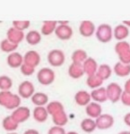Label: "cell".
Returning <instances> with one entry per match:
<instances>
[{
	"label": "cell",
	"mask_w": 130,
	"mask_h": 134,
	"mask_svg": "<svg viewBox=\"0 0 130 134\" xmlns=\"http://www.w3.org/2000/svg\"><path fill=\"white\" fill-rule=\"evenodd\" d=\"M52 120H53V122L55 124L56 126L63 127L67 122V116H66V114L65 113V111H61L52 115Z\"/></svg>",
	"instance_id": "cell-31"
},
{
	"label": "cell",
	"mask_w": 130,
	"mask_h": 134,
	"mask_svg": "<svg viewBox=\"0 0 130 134\" xmlns=\"http://www.w3.org/2000/svg\"><path fill=\"white\" fill-rule=\"evenodd\" d=\"M111 72H111V69H110V65L103 64H101L100 66H98L96 74L104 81L105 80L109 79V78L111 76Z\"/></svg>",
	"instance_id": "cell-26"
},
{
	"label": "cell",
	"mask_w": 130,
	"mask_h": 134,
	"mask_svg": "<svg viewBox=\"0 0 130 134\" xmlns=\"http://www.w3.org/2000/svg\"><path fill=\"white\" fill-rule=\"evenodd\" d=\"M30 24H31V21H28V20H14L13 21V27L14 29L18 30V31H23L25 30H27L28 28L30 27Z\"/></svg>",
	"instance_id": "cell-34"
},
{
	"label": "cell",
	"mask_w": 130,
	"mask_h": 134,
	"mask_svg": "<svg viewBox=\"0 0 130 134\" xmlns=\"http://www.w3.org/2000/svg\"><path fill=\"white\" fill-rule=\"evenodd\" d=\"M54 32H55L56 36L61 40H68L73 36V30L68 24L58 25Z\"/></svg>",
	"instance_id": "cell-11"
},
{
	"label": "cell",
	"mask_w": 130,
	"mask_h": 134,
	"mask_svg": "<svg viewBox=\"0 0 130 134\" xmlns=\"http://www.w3.org/2000/svg\"><path fill=\"white\" fill-rule=\"evenodd\" d=\"M18 46L19 45L17 44H14V43L10 42L8 40H2L1 43H0V48L3 52L5 53H8V54H11L13 52H15V50L18 48Z\"/></svg>",
	"instance_id": "cell-32"
},
{
	"label": "cell",
	"mask_w": 130,
	"mask_h": 134,
	"mask_svg": "<svg viewBox=\"0 0 130 134\" xmlns=\"http://www.w3.org/2000/svg\"><path fill=\"white\" fill-rule=\"evenodd\" d=\"M124 121H125L126 124H127V126H130V113L126 114L125 118H124Z\"/></svg>",
	"instance_id": "cell-41"
},
{
	"label": "cell",
	"mask_w": 130,
	"mask_h": 134,
	"mask_svg": "<svg viewBox=\"0 0 130 134\" xmlns=\"http://www.w3.org/2000/svg\"><path fill=\"white\" fill-rule=\"evenodd\" d=\"M13 93L10 90H6V91H0V105L5 107L8 101L10 100Z\"/></svg>",
	"instance_id": "cell-35"
},
{
	"label": "cell",
	"mask_w": 130,
	"mask_h": 134,
	"mask_svg": "<svg viewBox=\"0 0 130 134\" xmlns=\"http://www.w3.org/2000/svg\"><path fill=\"white\" fill-rule=\"evenodd\" d=\"M83 69L84 73H86L88 76H91V75H93L96 73L97 69H98V64L93 58L88 57L83 64Z\"/></svg>",
	"instance_id": "cell-16"
},
{
	"label": "cell",
	"mask_w": 130,
	"mask_h": 134,
	"mask_svg": "<svg viewBox=\"0 0 130 134\" xmlns=\"http://www.w3.org/2000/svg\"><path fill=\"white\" fill-rule=\"evenodd\" d=\"M129 134H130V132H129Z\"/></svg>",
	"instance_id": "cell-46"
},
{
	"label": "cell",
	"mask_w": 130,
	"mask_h": 134,
	"mask_svg": "<svg viewBox=\"0 0 130 134\" xmlns=\"http://www.w3.org/2000/svg\"><path fill=\"white\" fill-rule=\"evenodd\" d=\"M113 36V31L111 26L106 23H102L98 26L96 30V38L100 42L107 43L110 42Z\"/></svg>",
	"instance_id": "cell-2"
},
{
	"label": "cell",
	"mask_w": 130,
	"mask_h": 134,
	"mask_svg": "<svg viewBox=\"0 0 130 134\" xmlns=\"http://www.w3.org/2000/svg\"><path fill=\"white\" fill-rule=\"evenodd\" d=\"M31 116V110L27 107H19L13 111L11 117L14 119L17 124L26 122Z\"/></svg>",
	"instance_id": "cell-7"
},
{
	"label": "cell",
	"mask_w": 130,
	"mask_h": 134,
	"mask_svg": "<svg viewBox=\"0 0 130 134\" xmlns=\"http://www.w3.org/2000/svg\"><path fill=\"white\" fill-rule=\"evenodd\" d=\"M25 40L31 46H36L41 40V34L38 31H30L25 35Z\"/></svg>",
	"instance_id": "cell-20"
},
{
	"label": "cell",
	"mask_w": 130,
	"mask_h": 134,
	"mask_svg": "<svg viewBox=\"0 0 130 134\" xmlns=\"http://www.w3.org/2000/svg\"><path fill=\"white\" fill-rule=\"evenodd\" d=\"M2 126L8 132H13V131H16L19 126V124H17L15 121L10 116H6L2 121Z\"/></svg>",
	"instance_id": "cell-24"
},
{
	"label": "cell",
	"mask_w": 130,
	"mask_h": 134,
	"mask_svg": "<svg viewBox=\"0 0 130 134\" xmlns=\"http://www.w3.org/2000/svg\"><path fill=\"white\" fill-rule=\"evenodd\" d=\"M48 62L53 67H60L66 61L64 52L60 49H53L48 54Z\"/></svg>",
	"instance_id": "cell-3"
},
{
	"label": "cell",
	"mask_w": 130,
	"mask_h": 134,
	"mask_svg": "<svg viewBox=\"0 0 130 134\" xmlns=\"http://www.w3.org/2000/svg\"><path fill=\"white\" fill-rule=\"evenodd\" d=\"M81 128L84 132L91 133L92 131H94L95 129H96V122L92 118H85L82 121Z\"/></svg>",
	"instance_id": "cell-28"
},
{
	"label": "cell",
	"mask_w": 130,
	"mask_h": 134,
	"mask_svg": "<svg viewBox=\"0 0 130 134\" xmlns=\"http://www.w3.org/2000/svg\"><path fill=\"white\" fill-rule=\"evenodd\" d=\"M79 32L83 37L89 38L92 37L95 32V26L91 21H83L79 26Z\"/></svg>",
	"instance_id": "cell-13"
},
{
	"label": "cell",
	"mask_w": 130,
	"mask_h": 134,
	"mask_svg": "<svg viewBox=\"0 0 130 134\" xmlns=\"http://www.w3.org/2000/svg\"><path fill=\"white\" fill-rule=\"evenodd\" d=\"M122 88L118 83L116 82H111L108 85V87L106 88V93H107V98L110 99L112 103H116L121 98L122 95Z\"/></svg>",
	"instance_id": "cell-6"
},
{
	"label": "cell",
	"mask_w": 130,
	"mask_h": 134,
	"mask_svg": "<svg viewBox=\"0 0 130 134\" xmlns=\"http://www.w3.org/2000/svg\"><path fill=\"white\" fill-rule=\"evenodd\" d=\"M32 116H33L34 120L36 122L42 124V122L47 121L49 114H48L47 109L45 107H36L33 109V112H32Z\"/></svg>",
	"instance_id": "cell-17"
},
{
	"label": "cell",
	"mask_w": 130,
	"mask_h": 134,
	"mask_svg": "<svg viewBox=\"0 0 130 134\" xmlns=\"http://www.w3.org/2000/svg\"><path fill=\"white\" fill-rule=\"evenodd\" d=\"M6 63L11 68H20L23 64V55L19 52H13L7 55Z\"/></svg>",
	"instance_id": "cell-12"
},
{
	"label": "cell",
	"mask_w": 130,
	"mask_h": 134,
	"mask_svg": "<svg viewBox=\"0 0 130 134\" xmlns=\"http://www.w3.org/2000/svg\"><path fill=\"white\" fill-rule=\"evenodd\" d=\"M40 63V55L35 50H30L25 53L23 55V64L30 65L33 68H36Z\"/></svg>",
	"instance_id": "cell-8"
},
{
	"label": "cell",
	"mask_w": 130,
	"mask_h": 134,
	"mask_svg": "<svg viewBox=\"0 0 130 134\" xmlns=\"http://www.w3.org/2000/svg\"><path fill=\"white\" fill-rule=\"evenodd\" d=\"M55 72L51 68L44 67L41 68L37 73V80L41 85H50L55 81Z\"/></svg>",
	"instance_id": "cell-1"
},
{
	"label": "cell",
	"mask_w": 130,
	"mask_h": 134,
	"mask_svg": "<svg viewBox=\"0 0 130 134\" xmlns=\"http://www.w3.org/2000/svg\"><path fill=\"white\" fill-rule=\"evenodd\" d=\"M120 98H121L122 102L124 103L125 105H130V94H128V93H127V92H125V91H123Z\"/></svg>",
	"instance_id": "cell-38"
},
{
	"label": "cell",
	"mask_w": 130,
	"mask_h": 134,
	"mask_svg": "<svg viewBox=\"0 0 130 134\" xmlns=\"http://www.w3.org/2000/svg\"><path fill=\"white\" fill-rule=\"evenodd\" d=\"M66 134H78V133L75 132V131H69V132H66Z\"/></svg>",
	"instance_id": "cell-43"
},
{
	"label": "cell",
	"mask_w": 130,
	"mask_h": 134,
	"mask_svg": "<svg viewBox=\"0 0 130 134\" xmlns=\"http://www.w3.org/2000/svg\"><path fill=\"white\" fill-rule=\"evenodd\" d=\"M115 50L118 55L120 63L124 64H130V47L127 42L121 41L118 43L115 47Z\"/></svg>",
	"instance_id": "cell-4"
},
{
	"label": "cell",
	"mask_w": 130,
	"mask_h": 134,
	"mask_svg": "<svg viewBox=\"0 0 130 134\" xmlns=\"http://www.w3.org/2000/svg\"><path fill=\"white\" fill-rule=\"evenodd\" d=\"M102 83H103V81L96 74V73L93 75H91V76H88L87 81H86L87 86L89 88H92V90L100 88L102 85Z\"/></svg>",
	"instance_id": "cell-30"
},
{
	"label": "cell",
	"mask_w": 130,
	"mask_h": 134,
	"mask_svg": "<svg viewBox=\"0 0 130 134\" xmlns=\"http://www.w3.org/2000/svg\"><path fill=\"white\" fill-rule=\"evenodd\" d=\"M47 112L50 115H54V114L59 113L61 111H64V107L60 102L58 101H53V102H49L48 103L47 107H46Z\"/></svg>",
	"instance_id": "cell-27"
},
{
	"label": "cell",
	"mask_w": 130,
	"mask_h": 134,
	"mask_svg": "<svg viewBox=\"0 0 130 134\" xmlns=\"http://www.w3.org/2000/svg\"><path fill=\"white\" fill-rule=\"evenodd\" d=\"M123 24L127 27H130V21H123Z\"/></svg>",
	"instance_id": "cell-42"
},
{
	"label": "cell",
	"mask_w": 130,
	"mask_h": 134,
	"mask_svg": "<svg viewBox=\"0 0 130 134\" xmlns=\"http://www.w3.org/2000/svg\"><path fill=\"white\" fill-rule=\"evenodd\" d=\"M114 71L118 76L124 77L130 73V64H124L122 63L118 62L116 64L114 67Z\"/></svg>",
	"instance_id": "cell-29"
},
{
	"label": "cell",
	"mask_w": 130,
	"mask_h": 134,
	"mask_svg": "<svg viewBox=\"0 0 130 134\" xmlns=\"http://www.w3.org/2000/svg\"><path fill=\"white\" fill-rule=\"evenodd\" d=\"M7 134H18V133H16V132H14V131H13V132H8Z\"/></svg>",
	"instance_id": "cell-45"
},
{
	"label": "cell",
	"mask_w": 130,
	"mask_h": 134,
	"mask_svg": "<svg viewBox=\"0 0 130 134\" xmlns=\"http://www.w3.org/2000/svg\"><path fill=\"white\" fill-rule=\"evenodd\" d=\"M20 71L24 76H31V75H32L35 72V68H33V67L30 65H27L25 64H23L20 67Z\"/></svg>",
	"instance_id": "cell-36"
},
{
	"label": "cell",
	"mask_w": 130,
	"mask_h": 134,
	"mask_svg": "<svg viewBox=\"0 0 130 134\" xmlns=\"http://www.w3.org/2000/svg\"><path fill=\"white\" fill-rule=\"evenodd\" d=\"M35 93V87L30 81H24L20 83L18 87V95L21 98H31Z\"/></svg>",
	"instance_id": "cell-5"
},
{
	"label": "cell",
	"mask_w": 130,
	"mask_h": 134,
	"mask_svg": "<svg viewBox=\"0 0 130 134\" xmlns=\"http://www.w3.org/2000/svg\"><path fill=\"white\" fill-rule=\"evenodd\" d=\"M91 98L93 99L94 102L96 103H104L108 100L107 93H106V88L100 87L98 88L92 90L91 92Z\"/></svg>",
	"instance_id": "cell-15"
},
{
	"label": "cell",
	"mask_w": 130,
	"mask_h": 134,
	"mask_svg": "<svg viewBox=\"0 0 130 134\" xmlns=\"http://www.w3.org/2000/svg\"><path fill=\"white\" fill-rule=\"evenodd\" d=\"M71 58H72L73 64L83 65V64L84 63V61L88 58V57H87L86 52L84 50H83V49H77V50L74 51Z\"/></svg>",
	"instance_id": "cell-22"
},
{
	"label": "cell",
	"mask_w": 130,
	"mask_h": 134,
	"mask_svg": "<svg viewBox=\"0 0 130 134\" xmlns=\"http://www.w3.org/2000/svg\"><path fill=\"white\" fill-rule=\"evenodd\" d=\"M25 34L23 31H18V30L14 29V27H11L7 30L6 32V40H8L10 42L14 43V44L19 45L20 43L24 40Z\"/></svg>",
	"instance_id": "cell-10"
},
{
	"label": "cell",
	"mask_w": 130,
	"mask_h": 134,
	"mask_svg": "<svg viewBox=\"0 0 130 134\" xmlns=\"http://www.w3.org/2000/svg\"><path fill=\"white\" fill-rule=\"evenodd\" d=\"M23 134H40L39 132L37 130H34V129H30V130H27L26 131L23 132Z\"/></svg>",
	"instance_id": "cell-39"
},
{
	"label": "cell",
	"mask_w": 130,
	"mask_h": 134,
	"mask_svg": "<svg viewBox=\"0 0 130 134\" xmlns=\"http://www.w3.org/2000/svg\"><path fill=\"white\" fill-rule=\"evenodd\" d=\"M113 34H114V37L116 40H121V41H122L123 40L127 38V37L129 36L128 28H127V26H125L124 24H119V25L116 26Z\"/></svg>",
	"instance_id": "cell-21"
},
{
	"label": "cell",
	"mask_w": 130,
	"mask_h": 134,
	"mask_svg": "<svg viewBox=\"0 0 130 134\" xmlns=\"http://www.w3.org/2000/svg\"><path fill=\"white\" fill-rule=\"evenodd\" d=\"M31 99L36 107H45L49 103V97L46 93L43 92H35Z\"/></svg>",
	"instance_id": "cell-19"
},
{
	"label": "cell",
	"mask_w": 130,
	"mask_h": 134,
	"mask_svg": "<svg viewBox=\"0 0 130 134\" xmlns=\"http://www.w3.org/2000/svg\"><path fill=\"white\" fill-rule=\"evenodd\" d=\"M95 122H96V128L100 130H107L113 125L114 119L110 114H101L98 118H96Z\"/></svg>",
	"instance_id": "cell-9"
},
{
	"label": "cell",
	"mask_w": 130,
	"mask_h": 134,
	"mask_svg": "<svg viewBox=\"0 0 130 134\" xmlns=\"http://www.w3.org/2000/svg\"><path fill=\"white\" fill-rule=\"evenodd\" d=\"M58 26L57 21H44L41 27V34L45 36H49L55 31Z\"/></svg>",
	"instance_id": "cell-25"
},
{
	"label": "cell",
	"mask_w": 130,
	"mask_h": 134,
	"mask_svg": "<svg viewBox=\"0 0 130 134\" xmlns=\"http://www.w3.org/2000/svg\"><path fill=\"white\" fill-rule=\"evenodd\" d=\"M66 132L65 131V130L63 127L60 126H53L48 131V134H66Z\"/></svg>",
	"instance_id": "cell-37"
},
{
	"label": "cell",
	"mask_w": 130,
	"mask_h": 134,
	"mask_svg": "<svg viewBox=\"0 0 130 134\" xmlns=\"http://www.w3.org/2000/svg\"><path fill=\"white\" fill-rule=\"evenodd\" d=\"M91 95L85 90H80L75 95V101L78 105L86 107L91 102Z\"/></svg>",
	"instance_id": "cell-18"
},
{
	"label": "cell",
	"mask_w": 130,
	"mask_h": 134,
	"mask_svg": "<svg viewBox=\"0 0 130 134\" xmlns=\"http://www.w3.org/2000/svg\"><path fill=\"white\" fill-rule=\"evenodd\" d=\"M119 134H129V132H127V131H123V132H120Z\"/></svg>",
	"instance_id": "cell-44"
},
{
	"label": "cell",
	"mask_w": 130,
	"mask_h": 134,
	"mask_svg": "<svg viewBox=\"0 0 130 134\" xmlns=\"http://www.w3.org/2000/svg\"><path fill=\"white\" fill-rule=\"evenodd\" d=\"M85 113L89 116V118H98L101 114V107L99 103L90 102L86 105Z\"/></svg>",
	"instance_id": "cell-14"
},
{
	"label": "cell",
	"mask_w": 130,
	"mask_h": 134,
	"mask_svg": "<svg viewBox=\"0 0 130 134\" xmlns=\"http://www.w3.org/2000/svg\"><path fill=\"white\" fill-rule=\"evenodd\" d=\"M13 86L12 79L7 75H1L0 76V90L1 91L10 90V88Z\"/></svg>",
	"instance_id": "cell-33"
},
{
	"label": "cell",
	"mask_w": 130,
	"mask_h": 134,
	"mask_svg": "<svg viewBox=\"0 0 130 134\" xmlns=\"http://www.w3.org/2000/svg\"><path fill=\"white\" fill-rule=\"evenodd\" d=\"M68 74L73 79H79L84 74L83 65L75 64H71L68 68Z\"/></svg>",
	"instance_id": "cell-23"
},
{
	"label": "cell",
	"mask_w": 130,
	"mask_h": 134,
	"mask_svg": "<svg viewBox=\"0 0 130 134\" xmlns=\"http://www.w3.org/2000/svg\"><path fill=\"white\" fill-rule=\"evenodd\" d=\"M125 92L130 94V79L125 83Z\"/></svg>",
	"instance_id": "cell-40"
}]
</instances>
